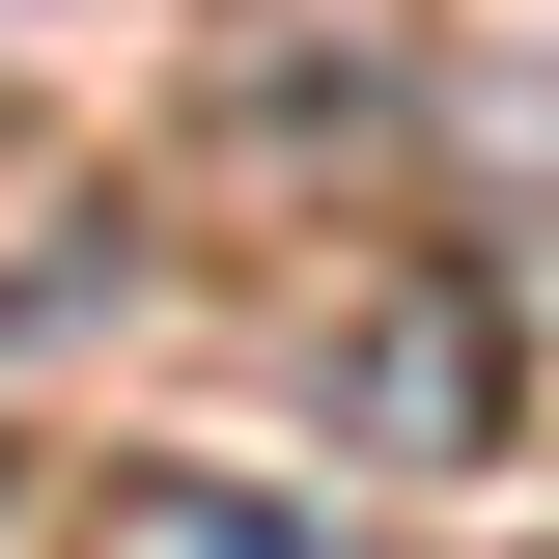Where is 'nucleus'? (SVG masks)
<instances>
[{"label":"nucleus","instance_id":"f257e3e1","mask_svg":"<svg viewBox=\"0 0 559 559\" xmlns=\"http://www.w3.org/2000/svg\"><path fill=\"white\" fill-rule=\"evenodd\" d=\"M364 419H392V448H476V419H503L476 280H392V308H364Z\"/></svg>","mask_w":559,"mask_h":559},{"label":"nucleus","instance_id":"f03ea898","mask_svg":"<svg viewBox=\"0 0 559 559\" xmlns=\"http://www.w3.org/2000/svg\"><path fill=\"white\" fill-rule=\"evenodd\" d=\"M140 559H336V532H252V503H140Z\"/></svg>","mask_w":559,"mask_h":559}]
</instances>
